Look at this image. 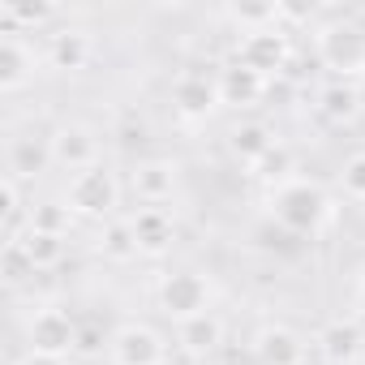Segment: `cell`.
<instances>
[{
    "label": "cell",
    "mask_w": 365,
    "mask_h": 365,
    "mask_svg": "<svg viewBox=\"0 0 365 365\" xmlns=\"http://www.w3.org/2000/svg\"><path fill=\"white\" fill-rule=\"evenodd\" d=\"M48 155H52V168L61 172H86V168H99L103 163V146H99V129L82 125V120H61L52 133H48Z\"/></svg>",
    "instance_id": "5"
},
{
    "label": "cell",
    "mask_w": 365,
    "mask_h": 365,
    "mask_svg": "<svg viewBox=\"0 0 365 365\" xmlns=\"http://www.w3.org/2000/svg\"><path fill=\"white\" fill-rule=\"evenodd\" d=\"M275 146H279V138H275V129H271L267 120H237V125L228 129V150H232V159L245 163V168H258Z\"/></svg>",
    "instance_id": "17"
},
{
    "label": "cell",
    "mask_w": 365,
    "mask_h": 365,
    "mask_svg": "<svg viewBox=\"0 0 365 365\" xmlns=\"http://www.w3.org/2000/svg\"><path fill=\"white\" fill-rule=\"evenodd\" d=\"M215 78H220V99H224L228 108H254V103L267 95V86H271V78H262L258 69L241 65L237 56H232Z\"/></svg>",
    "instance_id": "16"
},
{
    "label": "cell",
    "mask_w": 365,
    "mask_h": 365,
    "mask_svg": "<svg viewBox=\"0 0 365 365\" xmlns=\"http://www.w3.org/2000/svg\"><path fill=\"white\" fill-rule=\"evenodd\" d=\"M26 352H43V356H73L78 352V322L65 309H39L26 327Z\"/></svg>",
    "instance_id": "9"
},
{
    "label": "cell",
    "mask_w": 365,
    "mask_h": 365,
    "mask_svg": "<svg viewBox=\"0 0 365 365\" xmlns=\"http://www.w3.org/2000/svg\"><path fill=\"white\" fill-rule=\"evenodd\" d=\"M356 297H361V305H365V267H361V275H356Z\"/></svg>",
    "instance_id": "29"
},
{
    "label": "cell",
    "mask_w": 365,
    "mask_h": 365,
    "mask_svg": "<svg viewBox=\"0 0 365 365\" xmlns=\"http://www.w3.org/2000/svg\"><path fill=\"white\" fill-rule=\"evenodd\" d=\"M14 250L22 254V262H26L31 271H52V267H61V258H65V237H52V232H35V228H26L22 241H18Z\"/></svg>",
    "instance_id": "21"
},
{
    "label": "cell",
    "mask_w": 365,
    "mask_h": 365,
    "mask_svg": "<svg viewBox=\"0 0 365 365\" xmlns=\"http://www.w3.org/2000/svg\"><path fill=\"white\" fill-rule=\"evenodd\" d=\"M35 73H39L35 48L22 39V31H5V39H0V91L18 95L22 86L35 82Z\"/></svg>",
    "instance_id": "11"
},
{
    "label": "cell",
    "mask_w": 365,
    "mask_h": 365,
    "mask_svg": "<svg viewBox=\"0 0 365 365\" xmlns=\"http://www.w3.org/2000/svg\"><path fill=\"white\" fill-rule=\"evenodd\" d=\"M108 339H112V331L103 335L99 327H78V352H82V356H95V352H103V348H108Z\"/></svg>",
    "instance_id": "27"
},
{
    "label": "cell",
    "mask_w": 365,
    "mask_h": 365,
    "mask_svg": "<svg viewBox=\"0 0 365 365\" xmlns=\"http://www.w3.org/2000/svg\"><path fill=\"white\" fill-rule=\"evenodd\" d=\"M69 224H73V211L65 202H35L31 215H26V228L52 232V237H69Z\"/></svg>",
    "instance_id": "24"
},
{
    "label": "cell",
    "mask_w": 365,
    "mask_h": 365,
    "mask_svg": "<svg viewBox=\"0 0 365 365\" xmlns=\"http://www.w3.org/2000/svg\"><path fill=\"white\" fill-rule=\"evenodd\" d=\"M361 365H365V356H361Z\"/></svg>",
    "instance_id": "30"
},
{
    "label": "cell",
    "mask_w": 365,
    "mask_h": 365,
    "mask_svg": "<svg viewBox=\"0 0 365 365\" xmlns=\"http://www.w3.org/2000/svg\"><path fill=\"white\" fill-rule=\"evenodd\" d=\"M224 335H228V322H224L215 309H207V314H198V318H185V322H176V348L185 352V356H194V361L215 356V352L224 348Z\"/></svg>",
    "instance_id": "13"
},
{
    "label": "cell",
    "mask_w": 365,
    "mask_h": 365,
    "mask_svg": "<svg viewBox=\"0 0 365 365\" xmlns=\"http://www.w3.org/2000/svg\"><path fill=\"white\" fill-rule=\"evenodd\" d=\"M271 215L288 228V232H297V237H314V232H322L327 228V220H331V198L314 185V180H288V185H279V190H271Z\"/></svg>",
    "instance_id": "1"
},
{
    "label": "cell",
    "mask_w": 365,
    "mask_h": 365,
    "mask_svg": "<svg viewBox=\"0 0 365 365\" xmlns=\"http://www.w3.org/2000/svg\"><path fill=\"white\" fill-rule=\"evenodd\" d=\"M254 361L258 365H305V339L292 327L271 322L254 335Z\"/></svg>",
    "instance_id": "15"
},
{
    "label": "cell",
    "mask_w": 365,
    "mask_h": 365,
    "mask_svg": "<svg viewBox=\"0 0 365 365\" xmlns=\"http://www.w3.org/2000/svg\"><path fill=\"white\" fill-rule=\"evenodd\" d=\"M292 163H297V159H292V150L279 142V146H275L258 168H254V176H262L271 190H279V185H288V180H297V176H292Z\"/></svg>",
    "instance_id": "25"
},
{
    "label": "cell",
    "mask_w": 365,
    "mask_h": 365,
    "mask_svg": "<svg viewBox=\"0 0 365 365\" xmlns=\"http://www.w3.org/2000/svg\"><path fill=\"white\" fill-rule=\"evenodd\" d=\"M69 356H43V352H26L18 365H65Z\"/></svg>",
    "instance_id": "28"
},
{
    "label": "cell",
    "mask_w": 365,
    "mask_h": 365,
    "mask_svg": "<svg viewBox=\"0 0 365 365\" xmlns=\"http://www.w3.org/2000/svg\"><path fill=\"white\" fill-rule=\"evenodd\" d=\"M361 26H365V22H361Z\"/></svg>",
    "instance_id": "31"
},
{
    "label": "cell",
    "mask_w": 365,
    "mask_h": 365,
    "mask_svg": "<svg viewBox=\"0 0 365 365\" xmlns=\"http://www.w3.org/2000/svg\"><path fill=\"white\" fill-rule=\"evenodd\" d=\"M129 194L142 202V207H168L172 198H176V190H180V163L176 159H159V155H150V159H138L133 168H129Z\"/></svg>",
    "instance_id": "7"
},
{
    "label": "cell",
    "mask_w": 365,
    "mask_h": 365,
    "mask_svg": "<svg viewBox=\"0 0 365 365\" xmlns=\"http://www.w3.org/2000/svg\"><path fill=\"white\" fill-rule=\"evenodd\" d=\"M318 352L327 365H352L365 356V335L356 322H327L318 331Z\"/></svg>",
    "instance_id": "18"
},
{
    "label": "cell",
    "mask_w": 365,
    "mask_h": 365,
    "mask_svg": "<svg viewBox=\"0 0 365 365\" xmlns=\"http://www.w3.org/2000/svg\"><path fill=\"white\" fill-rule=\"evenodd\" d=\"M339 190H344V198L365 202V150H356V155L344 159V168H339Z\"/></svg>",
    "instance_id": "26"
},
{
    "label": "cell",
    "mask_w": 365,
    "mask_h": 365,
    "mask_svg": "<svg viewBox=\"0 0 365 365\" xmlns=\"http://www.w3.org/2000/svg\"><path fill=\"white\" fill-rule=\"evenodd\" d=\"M215 108H224L220 78L198 73V69H185L172 78V112L180 120H207V116H215Z\"/></svg>",
    "instance_id": "8"
},
{
    "label": "cell",
    "mask_w": 365,
    "mask_h": 365,
    "mask_svg": "<svg viewBox=\"0 0 365 365\" xmlns=\"http://www.w3.org/2000/svg\"><path fill=\"white\" fill-rule=\"evenodd\" d=\"M91 56H95V35H91L86 26H61V31L48 35L43 61H48V69H56V73H78V69L91 65Z\"/></svg>",
    "instance_id": "12"
},
{
    "label": "cell",
    "mask_w": 365,
    "mask_h": 365,
    "mask_svg": "<svg viewBox=\"0 0 365 365\" xmlns=\"http://www.w3.org/2000/svg\"><path fill=\"white\" fill-rule=\"evenodd\" d=\"M129 224H133L138 250H142L146 258L168 254V250H172V241H176V220H172V211H168V207H138V211L129 215Z\"/></svg>",
    "instance_id": "14"
},
{
    "label": "cell",
    "mask_w": 365,
    "mask_h": 365,
    "mask_svg": "<svg viewBox=\"0 0 365 365\" xmlns=\"http://www.w3.org/2000/svg\"><path fill=\"white\" fill-rule=\"evenodd\" d=\"M120 180L108 163L99 168H86L78 176H69V185H65V207L78 215V220H95V224H108L116 220V207H120Z\"/></svg>",
    "instance_id": "2"
},
{
    "label": "cell",
    "mask_w": 365,
    "mask_h": 365,
    "mask_svg": "<svg viewBox=\"0 0 365 365\" xmlns=\"http://www.w3.org/2000/svg\"><path fill=\"white\" fill-rule=\"evenodd\" d=\"M318 56L327 69H335L344 82L365 73V26L352 18H339L318 31Z\"/></svg>",
    "instance_id": "4"
},
{
    "label": "cell",
    "mask_w": 365,
    "mask_h": 365,
    "mask_svg": "<svg viewBox=\"0 0 365 365\" xmlns=\"http://www.w3.org/2000/svg\"><path fill=\"white\" fill-rule=\"evenodd\" d=\"M155 301H159V309H163L172 322L198 318V314L211 309V279H207L202 271H190V267L168 271V275H159V284H155Z\"/></svg>",
    "instance_id": "3"
},
{
    "label": "cell",
    "mask_w": 365,
    "mask_h": 365,
    "mask_svg": "<svg viewBox=\"0 0 365 365\" xmlns=\"http://www.w3.org/2000/svg\"><path fill=\"white\" fill-rule=\"evenodd\" d=\"M112 365H168V339L146 322H120L108 339Z\"/></svg>",
    "instance_id": "6"
},
{
    "label": "cell",
    "mask_w": 365,
    "mask_h": 365,
    "mask_svg": "<svg viewBox=\"0 0 365 365\" xmlns=\"http://www.w3.org/2000/svg\"><path fill=\"white\" fill-rule=\"evenodd\" d=\"M318 116L327 120V125H352L356 116H361V86L356 82H344V78H335V82H327L322 91H318Z\"/></svg>",
    "instance_id": "19"
},
{
    "label": "cell",
    "mask_w": 365,
    "mask_h": 365,
    "mask_svg": "<svg viewBox=\"0 0 365 365\" xmlns=\"http://www.w3.org/2000/svg\"><path fill=\"white\" fill-rule=\"evenodd\" d=\"M0 14H5L9 31H18V26H43V22H52L56 5H48V0H5Z\"/></svg>",
    "instance_id": "23"
},
{
    "label": "cell",
    "mask_w": 365,
    "mask_h": 365,
    "mask_svg": "<svg viewBox=\"0 0 365 365\" xmlns=\"http://www.w3.org/2000/svg\"><path fill=\"white\" fill-rule=\"evenodd\" d=\"M52 155H48V138L35 142V138H14L9 142V176L22 180V176H35L39 168H48Z\"/></svg>",
    "instance_id": "22"
},
{
    "label": "cell",
    "mask_w": 365,
    "mask_h": 365,
    "mask_svg": "<svg viewBox=\"0 0 365 365\" xmlns=\"http://www.w3.org/2000/svg\"><path fill=\"white\" fill-rule=\"evenodd\" d=\"M95 250L103 254V262H112V267H125V262H133L142 250H138V237H133V224L129 220H108V224H99V237H95Z\"/></svg>",
    "instance_id": "20"
},
{
    "label": "cell",
    "mask_w": 365,
    "mask_h": 365,
    "mask_svg": "<svg viewBox=\"0 0 365 365\" xmlns=\"http://www.w3.org/2000/svg\"><path fill=\"white\" fill-rule=\"evenodd\" d=\"M237 61L250 65V69H258L262 78L279 73V69L288 65V31H284V26H267V31H250V35H241V43H237Z\"/></svg>",
    "instance_id": "10"
}]
</instances>
